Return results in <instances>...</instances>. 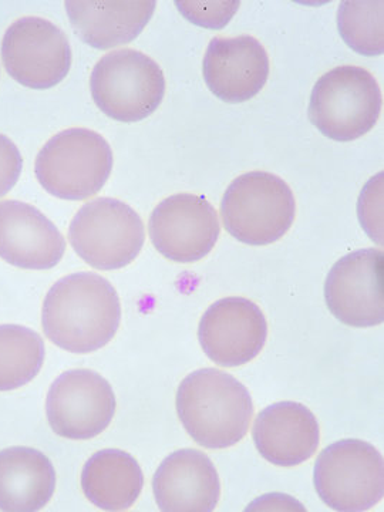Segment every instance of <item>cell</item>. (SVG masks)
Masks as SVG:
<instances>
[{
    "label": "cell",
    "instance_id": "cell-1",
    "mask_svg": "<svg viewBox=\"0 0 384 512\" xmlns=\"http://www.w3.org/2000/svg\"><path fill=\"white\" fill-rule=\"evenodd\" d=\"M121 303L103 276L77 272L57 281L47 292L42 325L47 339L72 353L96 352L116 336Z\"/></svg>",
    "mask_w": 384,
    "mask_h": 512
},
{
    "label": "cell",
    "instance_id": "cell-2",
    "mask_svg": "<svg viewBox=\"0 0 384 512\" xmlns=\"http://www.w3.org/2000/svg\"><path fill=\"white\" fill-rule=\"evenodd\" d=\"M177 413L200 446L222 450L247 436L254 404L247 387L217 369H200L178 387Z\"/></svg>",
    "mask_w": 384,
    "mask_h": 512
},
{
    "label": "cell",
    "instance_id": "cell-3",
    "mask_svg": "<svg viewBox=\"0 0 384 512\" xmlns=\"http://www.w3.org/2000/svg\"><path fill=\"white\" fill-rule=\"evenodd\" d=\"M113 168L106 138L89 128H69L50 138L37 154V181L60 200L82 201L104 187Z\"/></svg>",
    "mask_w": 384,
    "mask_h": 512
},
{
    "label": "cell",
    "instance_id": "cell-4",
    "mask_svg": "<svg viewBox=\"0 0 384 512\" xmlns=\"http://www.w3.org/2000/svg\"><path fill=\"white\" fill-rule=\"evenodd\" d=\"M224 227L242 244L264 247L291 229L296 201L278 175L252 171L235 178L221 202Z\"/></svg>",
    "mask_w": 384,
    "mask_h": 512
},
{
    "label": "cell",
    "instance_id": "cell-5",
    "mask_svg": "<svg viewBox=\"0 0 384 512\" xmlns=\"http://www.w3.org/2000/svg\"><path fill=\"white\" fill-rule=\"evenodd\" d=\"M383 97L375 76L359 66H340L323 74L312 90L309 119L330 140L365 136L382 113Z\"/></svg>",
    "mask_w": 384,
    "mask_h": 512
},
{
    "label": "cell",
    "instance_id": "cell-6",
    "mask_svg": "<svg viewBox=\"0 0 384 512\" xmlns=\"http://www.w3.org/2000/svg\"><path fill=\"white\" fill-rule=\"evenodd\" d=\"M94 103L106 116L123 123L147 119L165 94L163 70L151 57L121 49L101 57L90 77Z\"/></svg>",
    "mask_w": 384,
    "mask_h": 512
},
{
    "label": "cell",
    "instance_id": "cell-7",
    "mask_svg": "<svg viewBox=\"0 0 384 512\" xmlns=\"http://www.w3.org/2000/svg\"><path fill=\"white\" fill-rule=\"evenodd\" d=\"M69 241L92 268L114 271L137 258L146 232L140 215L130 205L114 198H97L74 215Z\"/></svg>",
    "mask_w": 384,
    "mask_h": 512
},
{
    "label": "cell",
    "instance_id": "cell-8",
    "mask_svg": "<svg viewBox=\"0 0 384 512\" xmlns=\"http://www.w3.org/2000/svg\"><path fill=\"white\" fill-rule=\"evenodd\" d=\"M313 481L320 500L332 510H370L382 501L384 494L382 453L362 440L330 444L316 461Z\"/></svg>",
    "mask_w": 384,
    "mask_h": 512
},
{
    "label": "cell",
    "instance_id": "cell-9",
    "mask_svg": "<svg viewBox=\"0 0 384 512\" xmlns=\"http://www.w3.org/2000/svg\"><path fill=\"white\" fill-rule=\"evenodd\" d=\"M2 60L16 82L46 90L66 79L72 66V49L62 29L49 20L26 16L6 30Z\"/></svg>",
    "mask_w": 384,
    "mask_h": 512
},
{
    "label": "cell",
    "instance_id": "cell-10",
    "mask_svg": "<svg viewBox=\"0 0 384 512\" xmlns=\"http://www.w3.org/2000/svg\"><path fill=\"white\" fill-rule=\"evenodd\" d=\"M46 414L57 436L69 440L94 439L110 426L116 414V396L99 373L69 370L50 386Z\"/></svg>",
    "mask_w": 384,
    "mask_h": 512
},
{
    "label": "cell",
    "instance_id": "cell-11",
    "mask_svg": "<svg viewBox=\"0 0 384 512\" xmlns=\"http://www.w3.org/2000/svg\"><path fill=\"white\" fill-rule=\"evenodd\" d=\"M330 313L353 328H372L384 320V254L376 248L343 256L325 284Z\"/></svg>",
    "mask_w": 384,
    "mask_h": 512
},
{
    "label": "cell",
    "instance_id": "cell-12",
    "mask_svg": "<svg viewBox=\"0 0 384 512\" xmlns=\"http://www.w3.org/2000/svg\"><path fill=\"white\" fill-rule=\"evenodd\" d=\"M220 231L218 214L210 201L187 192L161 201L148 222L157 251L180 264H191L210 254Z\"/></svg>",
    "mask_w": 384,
    "mask_h": 512
},
{
    "label": "cell",
    "instance_id": "cell-13",
    "mask_svg": "<svg viewBox=\"0 0 384 512\" xmlns=\"http://www.w3.org/2000/svg\"><path fill=\"white\" fill-rule=\"evenodd\" d=\"M268 323L249 299H221L202 315L198 339L205 355L222 367L247 365L264 349Z\"/></svg>",
    "mask_w": 384,
    "mask_h": 512
},
{
    "label": "cell",
    "instance_id": "cell-14",
    "mask_svg": "<svg viewBox=\"0 0 384 512\" xmlns=\"http://www.w3.org/2000/svg\"><path fill=\"white\" fill-rule=\"evenodd\" d=\"M269 76L265 47L252 36L214 37L204 57L208 89L227 103L251 100Z\"/></svg>",
    "mask_w": 384,
    "mask_h": 512
},
{
    "label": "cell",
    "instance_id": "cell-15",
    "mask_svg": "<svg viewBox=\"0 0 384 512\" xmlns=\"http://www.w3.org/2000/svg\"><path fill=\"white\" fill-rule=\"evenodd\" d=\"M66 241L59 229L33 205L0 202V258L22 269L55 268L62 261Z\"/></svg>",
    "mask_w": 384,
    "mask_h": 512
},
{
    "label": "cell",
    "instance_id": "cell-16",
    "mask_svg": "<svg viewBox=\"0 0 384 512\" xmlns=\"http://www.w3.org/2000/svg\"><path fill=\"white\" fill-rule=\"evenodd\" d=\"M153 491L161 511L211 512L220 501V477L210 457L184 448L160 464L154 474Z\"/></svg>",
    "mask_w": 384,
    "mask_h": 512
},
{
    "label": "cell",
    "instance_id": "cell-17",
    "mask_svg": "<svg viewBox=\"0 0 384 512\" xmlns=\"http://www.w3.org/2000/svg\"><path fill=\"white\" fill-rule=\"evenodd\" d=\"M252 437L266 461L279 467H293L305 463L316 453L320 429L308 407L281 402L258 414Z\"/></svg>",
    "mask_w": 384,
    "mask_h": 512
},
{
    "label": "cell",
    "instance_id": "cell-18",
    "mask_svg": "<svg viewBox=\"0 0 384 512\" xmlns=\"http://www.w3.org/2000/svg\"><path fill=\"white\" fill-rule=\"evenodd\" d=\"M64 5L76 35L94 49L104 50L133 42L153 18L157 3L69 0Z\"/></svg>",
    "mask_w": 384,
    "mask_h": 512
},
{
    "label": "cell",
    "instance_id": "cell-19",
    "mask_svg": "<svg viewBox=\"0 0 384 512\" xmlns=\"http://www.w3.org/2000/svg\"><path fill=\"white\" fill-rule=\"evenodd\" d=\"M55 488V467L45 454L29 447L0 451V510H42L52 500Z\"/></svg>",
    "mask_w": 384,
    "mask_h": 512
},
{
    "label": "cell",
    "instance_id": "cell-20",
    "mask_svg": "<svg viewBox=\"0 0 384 512\" xmlns=\"http://www.w3.org/2000/svg\"><path fill=\"white\" fill-rule=\"evenodd\" d=\"M143 485L140 464L126 451L101 450L83 467V493L100 510H128L140 497Z\"/></svg>",
    "mask_w": 384,
    "mask_h": 512
},
{
    "label": "cell",
    "instance_id": "cell-21",
    "mask_svg": "<svg viewBox=\"0 0 384 512\" xmlns=\"http://www.w3.org/2000/svg\"><path fill=\"white\" fill-rule=\"evenodd\" d=\"M45 362V343L35 330L0 325V392L32 382Z\"/></svg>",
    "mask_w": 384,
    "mask_h": 512
},
{
    "label": "cell",
    "instance_id": "cell-22",
    "mask_svg": "<svg viewBox=\"0 0 384 512\" xmlns=\"http://www.w3.org/2000/svg\"><path fill=\"white\" fill-rule=\"evenodd\" d=\"M383 0H346L340 3L338 26L346 45L365 56L384 52Z\"/></svg>",
    "mask_w": 384,
    "mask_h": 512
},
{
    "label": "cell",
    "instance_id": "cell-23",
    "mask_svg": "<svg viewBox=\"0 0 384 512\" xmlns=\"http://www.w3.org/2000/svg\"><path fill=\"white\" fill-rule=\"evenodd\" d=\"M180 12L185 19L194 25L207 29H222L234 18L241 3L238 0L232 2H177Z\"/></svg>",
    "mask_w": 384,
    "mask_h": 512
},
{
    "label": "cell",
    "instance_id": "cell-24",
    "mask_svg": "<svg viewBox=\"0 0 384 512\" xmlns=\"http://www.w3.org/2000/svg\"><path fill=\"white\" fill-rule=\"evenodd\" d=\"M382 174V173H380ZM380 174H377L369 184L366 185L365 190L362 191L359 200V218L362 222V227L366 229L369 237L377 244H383V229H382V204H383V191L377 195V192L383 190V178L379 180Z\"/></svg>",
    "mask_w": 384,
    "mask_h": 512
},
{
    "label": "cell",
    "instance_id": "cell-25",
    "mask_svg": "<svg viewBox=\"0 0 384 512\" xmlns=\"http://www.w3.org/2000/svg\"><path fill=\"white\" fill-rule=\"evenodd\" d=\"M22 165L19 148L10 138L0 134V197L8 194L18 183Z\"/></svg>",
    "mask_w": 384,
    "mask_h": 512
}]
</instances>
